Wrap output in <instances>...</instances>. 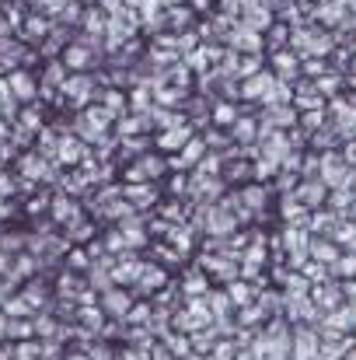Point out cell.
Here are the masks:
<instances>
[{
  "mask_svg": "<svg viewBox=\"0 0 356 360\" xmlns=\"http://www.w3.org/2000/svg\"><path fill=\"white\" fill-rule=\"evenodd\" d=\"M213 122H217V126H235V122H237V109L231 105V102H220V105L213 109Z\"/></svg>",
  "mask_w": 356,
  "mask_h": 360,
  "instance_id": "cell-28",
  "label": "cell"
},
{
  "mask_svg": "<svg viewBox=\"0 0 356 360\" xmlns=\"http://www.w3.org/2000/svg\"><path fill=\"white\" fill-rule=\"evenodd\" d=\"M140 294H161L164 287H168V273H164V266H157V262H143V269H140V280L133 283Z\"/></svg>",
  "mask_w": 356,
  "mask_h": 360,
  "instance_id": "cell-6",
  "label": "cell"
},
{
  "mask_svg": "<svg viewBox=\"0 0 356 360\" xmlns=\"http://www.w3.org/2000/svg\"><path fill=\"white\" fill-rule=\"evenodd\" d=\"M4 336H7V315L0 311V340H4Z\"/></svg>",
  "mask_w": 356,
  "mask_h": 360,
  "instance_id": "cell-43",
  "label": "cell"
},
{
  "mask_svg": "<svg viewBox=\"0 0 356 360\" xmlns=\"http://www.w3.org/2000/svg\"><path fill=\"white\" fill-rule=\"evenodd\" d=\"M318 329L315 326H297L290 336V360H318Z\"/></svg>",
  "mask_w": 356,
  "mask_h": 360,
  "instance_id": "cell-2",
  "label": "cell"
},
{
  "mask_svg": "<svg viewBox=\"0 0 356 360\" xmlns=\"http://www.w3.org/2000/svg\"><path fill=\"white\" fill-rule=\"evenodd\" d=\"M77 315H81V326H84L88 333H98L102 322H105V311H102V308H81Z\"/></svg>",
  "mask_w": 356,
  "mask_h": 360,
  "instance_id": "cell-27",
  "label": "cell"
},
{
  "mask_svg": "<svg viewBox=\"0 0 356 360\" xmlns=\"http://www.w3.org/2000/svg\"><path fill=\"white\" fill-rule=\"evenodd\" d=\"M276 74L272 70H258L255 77H248V81H241V95L244 98H258L262 105H272V98H276Z\"/></svg>",
  "mask_w": 356,
  "mask_h": 360,
  "instance_id": "cell-3",
  "label": "cell"
},
{
  "mask_svg": "<svg viewBox=\"0 0 356 360\" xmlns=\"http://www.w3.org/2000/svg\"><path fill=\"white\" fill-rule=\"evenodd\" d=\"M237 196H241V203H244V210H248V214H262V210H265V203H269V189H265L262 182H251V186L237 189Z\"/></svg>",
  "mask_w": 356,
  "mask_h": 360,
  "instance_id": "cell-14",
  "label": "cell"
},
{
  "mask_svg": "<svg viewBox=\"0 0 356 360\" xmlns=\"http://www.w3.org/2000/svg\"><path fill=\"white\" fill-rule=\"evenodd\" d=\"M182 294H185V297H206V294H210V276H206L203 269L185 273V280H182Z\"/></svg>",
  "mask_w": 356,
  "mask_h": 360,
  "instance_id": "cell-20",
  "label": "cell"
},
{
  "mask_svg": "<svg viewBox=\"0 0 356 360\" xmlns=\"http://www.w3.org/2000/svg\"><path fill=\"white\" fill-rule=\"evenodd\" d=\"M11 193H14V182H11V179H7L4 172H0V200H7Z\"/></svg>",
  "mask_w": 356,
  "mask_h": 360,
  "instance_id": "cell-38",
  "label": "cell"
},
{
  "mask_svg": "<svg viewBox=\"0 0 356 360\" xmlns=\"http://www.w3.org/2000/svg\"><path fill=\"white\" fill-rule=\"evenodd\" d=\"M91 231H95V228H91L88 221H81V217H77L74 224H67V238L70 241H88L91 238Z\"/></svg>",
  "mask_w": 356,
  "mask_h": 360,
  "instance_id": "cell-29",
  "label": "cell"
},
{
  "mask_svg": "<svg viewBox=\"0 0 356 360\" xmlns=\"http://www.w3.org/2000/svg\"><path fill=\"white\" fill-rule=\"evenodd\" d=\"M129 308H133V297H129V290L126 287H112V290H105L102 294V311L109 315V319H126L129 315Z\"/></svg>",
  "mask_w": 356,
  "mask_h": 360,
  "instance_id": "cell-7",
  "label": "cell"
},
{
  "mask_svg": "<svg viewBox=\"0 0 356 360\" xmlns=\"http://www.w3.org/2000/svg\"><path fill=\"white\" fill-rule=\"evenodd\" d=\"M63 98L67 102H74V105H81V102H88V95L95 91V81L88 77V74H77V77H70V81H63Z\"/></svg>",
  "mask_w": 356,
  "mask_h": 360,
  "instance_id": "cell-13",
  "label": "cell"
},
{
  "mask_svg": "<svg viewBox=\"0 0 356 360\" xmlns=\"http://www.w3.org/2000/svg\"><path fill=\"white\" fill-rule=\"evenodd\" d=\"M70 269H91V266H88V252L74 248V252H70Z\"/></svg>",
  "mask_w": 356,
  "mask_h": 360,
  "instance_id": "cell-34",
  "label": "cell"
},
{
  "mask_svg": "<svg viewBox=\"0 0 356 360\" xmlns=\"http://www.w3.org/2000/svg\"><path fill=\"white\" fill-rule=\"evenodd\" d=\"M21 126H25V133H35V129H42V122H39V116H35V112H25V116H21Z\"/></svg>",
  "mask_w": 356,
  "mask_h": 360,
  "instance_id": "cell-36",
  "label": "cell"
},
{
  "mask_svg": "<svg viewBox=\"0 0 356 360\" xmlns=\"http://www.w3.org/2000/svg\"><path fill=\"white\" fill-rule=\"evenodd\" d=\"M105 109H109V112H112V116L119 120V112L126 109V98H122V91H109V95H105Z\"/></svg>",
  "mask_w": 356,
  "mask_h": 360,
  "instance_id": "cell-31",
  "label": "cell"
},
{
  "mask_svg": "<svg viewBox=\"0 0 356 360\" xmlns=\"http://www.w3.org/2000/svg\"><path fill=\"white\" fill-rule=\"evenodd\" d=\"M53 217H56L60 224H74V221L81 217V210H77V203H74L70 196H56V200H53Z\"/></svg>",
  "mask_w": 356,
  "mask_h": 360,
  "instance_id": "cell-23",
  "label": "cell"
},
{
  "mask_svg": "<svg viewBox=\"0 0 356 360\" xmlns=\"http://www.w3.org/2000/svg\"><path fill=\"white\" fill-rule=\"evenodd\" d=\"M56 158H60L63 165H77L81 158H88V147H84L77 136H60V150H56Z\"/></svg>",
  "mask_w": 356,
  "mask_h": 360,
  "instance_id": "cell-19",
  "label": "cell"
},
{
  "mask_svg": "<svg viewBox=\"0 0 356 360\" xmlns=\"http://www.w3.org/2000/svg\"><path fill=\"white\" fill-rule=\"evenodd\" d=\"M150 360H175V357H171L161 343H154V347H150Z\"/></svg>",
  "mask_w": 356,
  "mask_h": 360,
  "instance_id": "cell-39",
  "label": "cell"
},
{
  "mask_svg": "<svg viewBox=\"0 0 356 360\" xmlns=\"http://www.w3.org/2000/svg\"><path fill=\"white\" fill-rule=\"evenodd\" d=\"M206 301H210V311H213V322H220V319H231V311H235V304H231V297H228V290H210V294H206Z\"/></svg>",
  "mask_w": 356,
  "mask_h": 360,
  "instance_id": "cell-24",
  "label": "cell"
},
{
  "mask_svg": "<svg viewBox=\"0 0 356 360\" xmlns=\"http://www.w3.org/2000/svg\"><path fill=\"white\" fill-rule=\"evenodd\" d=\"M46 32H49V25H46L42 18H32V21L25 25V39H46Z\"/></svg>",
  "mask_w": 356,
  "mask_h": 360,
  "instance_id": "cell-30",
  "label": "cell"
},
{
  "mask_svg": "<svg viewBox=\"0 0 356 360\" xmlns=\"http://www.w3.org/2000/svg\"><path fill=\"white\" fill-rule=\"evenodd\" d=\"M122 200L133 210H147V207H157L161 203V193L154 189V182H143V186H126L122 189Z\"/></svg>",
  "mask_w": 356,
  "mask_h": 360,
  "instance_id": "cell-8",
  "label": "cell"
},
{
  "mask_svg": "<svg viewBox=\"0 0 356 360\" xmlns=\"http://www.w3.org/2000/svg\"><path fill=\"white\" fill-rule=\"evenodd\" d=\"M112 120H116V116H112L105 105H102V109H88V112H84V122H81V133H84L88 140H98V136L109 129Z\"/></svg>",
  "mask_w": 356,
  "mask_h": 360,
  "instance_id": "cell-10",
  "label": "cell"
},
{
  "mask_svg": "<svg viewBox=\"0 0 356 360\" xmlns=\"http://www.w3.org/2000/svg\"><path fill=\"white\" fill-rule=\"evenodd\" d=\"M0 109L14 116V98H11V88H7V81H0Z\"/></svg>",
  "mask_w": 356,
  "mask_h": 360,
  "instance_id": "cell-32",
  "label": "cell"
},
{
  "mask_svg": "<svg viewBox=\"0 0 356 360\" xmlns=\"http://www.w3.org/2000/svg\"><path fill=\"white\" fill-rule=\"evenodd\" d=\"M91 63V49L88 46H67L63 49V67L67 70H84Z\"/></svg>",
  "mask_w": 356,
  "mask_h": 360,
  "instance_id": "cell-22",
  "label": "cell"
},
{
  "mask_svg": "<svg viewBox=\"0 0 356 360\" xmlns=\"http://www.w3.org/2000/svg\"><path fill=\"white\" fill-rule=\"evenodd\" d=\"M7 88H11V98H18V102H32L35 98V81H32V74H25V70H14L11 77H7Z\"/></svg>",
  "mask_w": 356,
  "mask_h": 360,
  "instance_id": "cell-16",
  "label": "cell"
},
{
  "mask_svg": "<svg viewBox=\"0 0 356 360\" xmlns=\"http://www.w3.org/2000/svg\"><path fill=\"white\" fill-rule=\"evenodd\" d=\"M329 273H332V280H339V283H346V280H356V252H343V255L336 259V266H332Z\"/></svg>",
  "mask_w": 356,
  "mask_h": 360,
  "instance_id": "cell-21",
  "label": "cell"
},
{
  "mask_svg": "<svg viewBox=\"0 0 356 360\" xmlns=\"http://www.w3.org/2000/svg\"><path fill=\"white\" fill-rule=\"evenodd\" d=\"M0 217H11V203L7 200H0Z\"/></svg>",
  "mask_w": 356,
  "mask_h": 360,
  "instance_id": "cell-42",
  "label": "cell"
},
{
  "mask_svg": "<svg viewBox=\"0 0 356 360\" xmlns=\"http://www.w3.org/2000/svg\"><path fill=\"white\" fill-rule=\"evenodd\" d=\"M140 269H143V259L136 255H119L116 266H112V283H122V287H133L140 280Z\"/></svg>",
  "mask_w": 356,
  "mask_h": 360,
  "instance_id": "cell-9",
  "label": "cell"
},
{
  "mask_svg": "<svg viewBox=\"0 0 356 360\" xmlns=\"http://www.w3.org/2000/svg\"><path fill=\"white\" fill-rule=\"evenodd\" d=\"M88 28H91V32H102V14L91 11V14H88Z\"/></svg>",
  "mask_w": 356,
  "mask_h": 360,
  "instance_id": "cell-41",
  "label": "cell"
},
{
  "mask_svg": "<svg viewBox=\"0 0 356 360\" xmlns=\"http://www.w3.org/2000/svg\"><path fill=\"white\" fill-rule=\"evenodd\" d=\"M164 4H171V0H164Z\"/></svg>",
  "mask_w": 356,
  "mask_h": 360,
  "instance_id": "cell-44",
  "label": "cell"
},
{
  "mask_svg": "<svg viewBox=\"0 0 356 360\" xmlns=\"http://www.w3.org/2000/svg\"><path fill=\"white\" fill-rule=\"evenodd\" d=\"M168 189H171V196H175V200H178V196H182V193H185V189H189V179H185V175H175V179H171V182H168Z\"/></svg>",
  "mask_w": 356,
  "mask_h": 360,
  "instance_id": "cell-33",
  "label": "cell"
},
{
  "mask_svg": "<svg viewBox=\"0 0 356 360\" xmlns=\"http://www.w3.org/2000/svg\"><path fill=\"white\" fill-rule=\"evenodd\" d=\"M192 235H196L192 228H185V224H171L164 238H168V245H171V248H175V252L185 259V255L192 252Z\"/></svg>",
  "mask_w": 356,
  "mask_h": 360,
  "instance_id": "cell-18",
  "label": "cell"
},
{
  "mask_svg": "<svg viewBox=\"0 0 356 360\" xmlns=\"http://www.w3.org/2000/svg\"><path fill=\"white\" fill-rule=\"evenodd\" d=\"M21 172H25L28 179H53V175H49V165H46L39 154H28V158L21 161Z\"/></svg>",
  "mask_w": 356,
  "mask_h": 360,
  "instance_id": "cell-26",
  "label": "cell"
},
{
  "mask_svg": "<svg viewBox=\"0 0 356 360\" xmlns=\"http://www.w3.org/2000/svg\"><path fill=\"white\" fill-rule=\"evenodd\" d=\"M228 297H231V304H235V308H248V304H255V301H258V287L237 276V280L228 283Z\"/></svg>",
  "mask_w": 356,
  "mask_h": 360,
  "instance_id": "cell-15",
  "label": "cell"
},
{
  "mask_svg": "<svg viewBox=\"0 0 356 360\" xmlns=\"http://www.w3.org/2000/svg\"><path fill=\"white\" fill-rule=\"evenodd\" d=\"M235 49H241V53H248V56H258L262 53V35L255 32V28H248V25H241L235 32Z\"/></svg>",
  "mask_w": 356,
  "mask_h": 360,
  "instance_id": "cell-17",
  "label": "cell"
},
{
  "mask_svg": "<svg viewBox=\"0 0 356 360\" xmlns=\"http://www.w3.org/2000/svg\"><path fill=\"white\" fill-rule=\"evenodd\" d=\"M206 158V140H199V136H192L178 154H171V161H168V168H175V172H189V168H196L199 161Z\"/></svg>",
  "mask_w": 356,
  "mask_h": 360,
  "instance_id": "cell-4",
  "label": "cell"
},
{
  "mask_svg": "<svg viewBox=\"0 0 356 360\" xmlns=\"http://www.w3.org/2000/svg\"><path fill=\"white\" fill-rule=\"evenodd\" d=\"M161 4H164V0H143V4H140V7H143V18L150 21V18L161 11Z\"/></svg>",
  "mask_w": 356,
  "mask_h": 360,
  "instance_id": "cell-37",
  "label": "cell"
},
{
  "mask_svg": "<svg viewBox=\"0 0 356 360\" xmlns=\"http://www.w3.org/2000/svg\"><path fill=\"white\" fill-rule=\"evenodd\" d=\"M308 214H315V210H322L325 203H329V186L322 182V179H301L297 182V189L290 193Z\"/></svg>",
  "mask_w": 356,
  "mask_h": 360,
  "instance_id": "cell-1",
  "label": "cell"
},
{
  "mask_svg": "<svg viewBox=\"0 0 356 360\" xmlns=\"http://www.w3.org/2000/svg\"><path fill=\"white\" fill-rule=\"evenodd\" d=\"M272 74H276V81L297 77V74H301V56H297L294 49H279V53L272 56Z\"/></svg>",
  "mask_w": 356,
  "mask_h": 360,
  "instance_id": "cell-12",
  "label": "cell"
},
{
  "mask_svg": "<svg viewBox=\"0 0 356 360\" xmlns=\"http://www.w3.org/2000/svg\"><path fill=\"white\" fill-rule=\"evenodd\" d=\"M308 255H311L315 262H322V266H329V269H332V266H336V259L343 255V248H339L332 238H315V235H311Z\"/></svg>",
  "mask_w": 356,
  "mask_h": 360,
  "instance_id": "cell-11",
  "label": "cell"
},
{
  "mask_svg": "<svg viewBox=\"0 0 356 360\" xmlns=\"http://www.w3.org/2000/svg\"><path fill=\"white\" fill-rule=\"evenodd\" d=\"M231 133H235V140H241V143L248 147V140H251V136L258 140V122L251 120V116H237V122L231 126Z\"/></svg>",
  "mask_w": 356,
  "mask_h": 360,
  "instance_id": "cell-25",
  "label": "cell"
},
{
  "mask_svg": "<svg viewBox=\"0 0 356 360\" xmlns=\"http://www.w3.org/2000/svg\"><path fill=\"white\" fill-rule=\"evenodd\" d=\"M343 150V158H346V165L356 172V140H346V147H339Z\"/></svg>",
  "mask_w": 356,
  "mask_h": 360,
  "instance_id": "cell-35",
  "label": "cell"
},
{
  "mask_svg": "<svg viewBox=\"0 0 356 360\" xmlns=\"http://www.w3.org/2000/svg\"><path fill=\"white\" fill-rule=\"evenodd\" d=\"M102 7H105V14H109V18H116L119 11H122V0H102Z\"/></svg>",
  "mask_w": 356,
  "mask_h": 360,
  "instance_id": "cell-40",
  "label": "cell"
},
{
  "mask_svg": "<svg viewBox=\"0 0 356 360\" xmlns=\"http://www.w3.org/2000/svg\"><path fill=\"white\" fill-rule=\"evenodd\" d=\"M192 136H196V133H192V126H189V122L171 126V129H161V133H157V150H164V154H178Z\"/></svg>",
  "mask_w": 356,
  "mask_h": 360,
  "instance_id": "cell-5",
  "label": "cell"
}]
</instances>
